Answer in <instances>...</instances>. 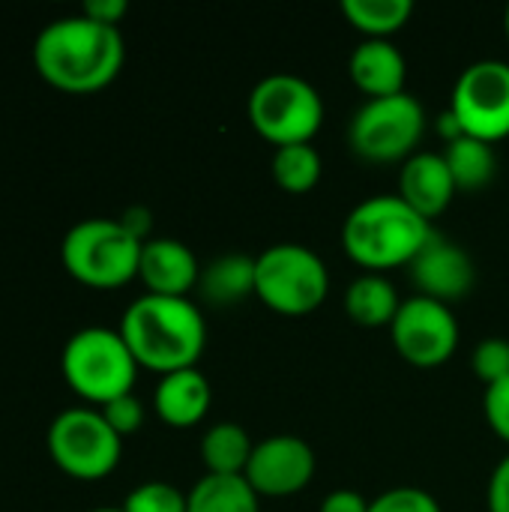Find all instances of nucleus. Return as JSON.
Returning a JSON list of instances; mask_svg holds the SVG:
<instances>
[{"label":"nucleus","mask_w":509,"mask_h":512,"mask_svg":"<svg viewBox=\"0 0 509 512\" xmlns=\"http://www.w3.org/2000/svg\"><path fill=\"white\" fill-rule=\"evenodd\" d=\"M126 60V45L117 27L87 15L48 21L33 42V66L42 81L63 93H96L108 87Z\"/></svg>","instance_id":"f257e3e1"},{"label":"nucleus","mask_w":509,"mask_h":512,"mask_svg":"<svg viewBox=\"0 0 509 512\" xmlns=\"http://www.w3.org/2000/svg\"><path fill=\"white\" fill-rule=\"evenodd\" d=\"M120 336L126 339L138 366L171 375L192 369L207 345V324L189 297H159L141 294L120 321Z\"/></svg>","instance_id":"f03ea898"},{"label":"nucleus","mask_w":509,"mask_h":512,"mask_svg":"<svg viewBox=\"0 0 509 512\" xmlns=\"http://www.w3.org/2000/svg\"><path fill=\"white\" fill-rule=\"evenodd\" d=\"M432 231V222L399 198V192L372 195L348 213L342 225V246L366 273H384L393 267H408Z\"/></svg>","instance_id":"7ed1b4c3"},{"label":"nucleus","mask_w":509,"mask_h":512,"mask_svg":"<svg viewBox=\"0 0 509 512\" xmlns=\"http://www.w3.org/2000/svg\"><path fill=\"white\" fill-rule=\"evenodd\" d=\"M144 243L132 237L120 219H81L60 243L66 273L96 291H111L138 276Z\"/></svg>","instance_id":"20e7f679"},{"label":"nucleus","mask_w":509,"mask_h":512,"mask_svg":"<svg viewBox=\"0 0 509 512\" xmlns=\"http://www.w3.org/2000/svg\"><path fill=\"white\" fill-rule=\"evenodd\" d=\"M60 369L72 393L99 408L132 393L138 375V363L126 339L120 330L108 327H84L72 333L63 345Z\"/></svg>","instance_id":"39448f33"},{"label":"nucleus","mask_w":509,"mask_h":512,"mask_svg":"<svg viewBox=\"0 0 509 512\" xmlns=\"http://www.w3.org/2000/svg\"><path fill=\"white\" fill-rule=\"evenodd\" d=\"M330 291V273L318 252L300 243H273L255 258V297L288 318L315 312Z\"/></svg>","instance_id":"423d86ee"},{"label":"nucleus","mask_w":509,"mask_h":512,"mask_svg":"<svg viewBox=\"0 0 509 512\" xmlns=\"http://www.w3.org/2000/svg\"><path fill=\"white\" fill-rule=\"evenodd\" d=\"M249 120L276 147L309 144L324 123V99L306 78L273 72L249 93Z\"/></svg>","instance_id":"0eeeda50"},{"label":"nucleus","mask_w":509,"mask_h":512,"mask_svg":"<svg viewBox=\"0 0 509 512\" xmlns=\"http://www.w3.org/2000/svg\"><path fill=\"white\" fill-rule=\"evenodd\" d=\"M426 132V108L414 93H396L366 99L351 123L348 144L366 162H399L411 159Z\"/></svg>","instance_id":"6e6552de"},{"label":"nucleus","mask_w":509,"mask_h":512,"mask_svg":"<svg viewBox=\"0 0 509 512\" xmlns=\"http://www.w3.org/2000/svg\"><path fill=\"white\" fill-rule=\"evenodd\" d=\"M51 462L75 480H102L120 465L123 438L96 408H69L48 426Z\"/></svg>","instance_id":"1a4fd4ad"},{"label":"nucleus","mask_w":509,"mask_h":512,"mask_svg":"<svg viewBox=\"0 0 509 512\" xmlns=\"http://www.w3.org/2000/svg\"><path fill=\"white\" fill-rule=\"evenodd\" d=\"M450 114L459 120L462 135L495 144L509 135V63L477 60L453 87Z\"/></svg>","instance_id":"9d476101"},{"label":"nucleus","mask_w":509,"mask_h":512,"mask_svg":"<svg viewBox=\"0 0 509 512\" xmlns=\"http://www.w3.org/2000/svg\"><path fill=\"white\" fill-rule=\"evenodd\" d=\"M390 333L396 351L417 369L444 366L459 348V321L453 309L420 294L402 300Z\"/></svg>","instance_id":"9b49d317"},{"label":"nucleus","mask_w":509,"mask_h":512,"mask_svg":"<svg viewBox=\"0 0 509 512\" xmlns=\"http://www.w3.org/2000/svg\"><path fill=\"white\" fill-rule=\"evenodd\" d=\"M315 450L297 435H270L267 441L255 444L246 480L258 495L267 498H288L303 492L315 477Z\"/></svg>","instance_id":"f8f14e48"},{"label":"nucleus","mask_w":509,"mask_h":512,"mask_svg":"<svg viewBox=\"0 0 509 512\" xmlns=\"http://www.w3.org/2000/svg\"><path fill=\"white\" fill-rule=\"evenodd\" d=\"M408 273H411V282L420 297H429V300H438L447 306L453 300L468 297L474 288V279H477L471 255L438 231H432L426 246L408 264Z\"/></svg>","instance_id":"ddd939ff"},{"label":"nucleus","mask_w":509,"mask_h":512,"mask_svg":"<svg viewBox=\"0 0 509 512\" xmlns=\"http://www.w3.org/2000/svg\"><path fill=\"white\" fill-rule=\"evenodd\" d=\"M138 279L144 282L147 294L159 297H189L192 288H198L201 264L195 252L171 237L147 240L141 249Z\"/></svg>","instance_id":"4468645a"},{"label":"nucleus","mask_w":509,"mask_h":512,"mask_svg":"<svg viewBox=\"0 0 509 512\" xmlns=\"http://www.w3.org/2000/svg\"><path fill=\"white\" fill-rule=\"evenodd\" d=\"M456 180L450 174V165L444 153H414L405 159L402 174H399V198H405L423 219L441 216L450 201L456 198Z\"/></svg>","instance_id":"2eb2a0df"},{"label":"nucleus","mask_w":509,"mask_h":512,"mask_svg":"<svg viewBox=\"0 0 509 512\" xmlns=\"http://www.w3.org/2000/svg\"><path fill=\"white\" fill-rule=\"evenodd\" d=\"M348 72L369 99L405 93L408 63L390 39H363L348 60Z\"/></svg>","instance_id":"dca6fc26"},{"label":"nucleus","mask_w":509,"mask_h":512,"mask_svg":"<svg viewBox=\"0 0 509 512\" xmlns=\"http://www.w3.org/2000/svg\"><path fill=\"white\" fill-rule=\"evenodd\" d=\"M210 399H213L210 381L198 372V366H192L162 375L153 393V408L168 426L189 429L204 420V414L210 411Z\"/></svg>","instance_id":"f3484780"},{"label":"nucleus","mask_w":509,"mask_h":512,"mask_svg":"<svg viewBox=\"0 0 509 512\" xmlns=\"http://www.w3.org/2000/svg\"><path fill=\"white\" fill-rule=\"evenodd\" d=\"M198 291L213 306H231L255 294V258L249 255H222L213 258L198 279Z\"/></svg>","instance_id":"a211bd4d"},{"label":"nucleus","mask_w":509,"mask_h":512,"mask_svg":"<svg viewBox=\"0 0 509 512\" xmlns=\"http://www.w3.org/2000/svg\"><path fill=\"white\" fill-rule=\"evenodd\" d=\"M402 300L384 273H363L345 291V312L363 327H390Z\"/></svg>","instance_id":"6ab92c4d"},{"label":"nucleus","mask_w":509,"mask_h":512,"mask_svg":"<svg viewBox=\"0 0 509 512\" xmlns=\"http://www.w3.org/2000/svg\"><path fill=\"white\" fill-rule=\"evenodd\" d=\"M252 438L237 423H216L201 438V459L207 465V474L219 477H243L252 459Z\"/></svg>","instance_id":"aec40b11"},{"label":"nucleus","mask_w":509,"mask_h":512,"mask_svg":"<svg viewBox=\"0 0 509 512\" xmlns=\"http://www.w3.org/2000/svg\"><path fill=\"white\" fill-rule=\"evenodd\" d=\"M258 492L246 477H201L186 495V512H261Z\"/></svg>","instance_id":"412c9836"},{"label":"nucleus","mask_w":509,"mask_h":512,"mask_svg":"<svg viewBox=\"0 0 509 512\" xmlns=\"http://www.w3.org/2000/svg\"><path fill=\"white\" fill-rule=\"evenodd\" d=\"M444 159L450 165V174H453L459 192L486 189L495 180V171H498L495 147L480 141V138H471V135H462V138L450 141L447 150H444Z\"/></svg>","instance_id":"4be33fe9"},{"label":"nucleus","mask_w":509,"mask_h":512,"mask_svg":"<svg viewBox=\"0 0 509 512\" xmlns=\"http://www.w3.org/2000/svg\"><path fill=\"white\" fill-rule=\"evenodd\" d=\"M345 18L369 39H390L414 15L411 0H342Z\"/></svg>","instance_id":"5701e85b"},{"label":"nucleus","mask_w":509,"mask_h":512,"mask_svg":"<svg viewBox=\"0 0 509 512\" xmlns=\"http://www.w3.org/2000/svg\"><path fill=\"white\" fill-rule=\"evenodd\" d=\"M321 168L324 162L312 141L276 147L273 153V180L291 195H306L309 189H315L321 180Z\"/></svg>","instance_id":"b1692460"},{"label":"nucleus","mask_w":509,"mask_h":512,"mask_svg":"<svg viewBox=\"0 0 509 512\" xmlns=\"http://www.w3.org/2000/svg\"><path fill=\"white\" fill-rule=\"evenodd\" d=\"M123 512H186V495L180 489H174L171 483L162 480H150L135 486L126 501H123Z\"/></svg>","instance_id":"393cba45"},{"label":"nucleus","mask_w":509,"mask_h":512,"mask_svg":"<svg viewBox=\"0 0 509 512\" xmlns=\"http://www.w3.org/2000/svg\"><path fill=\"white\" fill-rule=\"evenodd\" d=\"M474 375L489 387L509 378V342L507 339H486L474 348Z\"/></svg>","instance_id":"a878e982"},{"label":"nucleus","mask_w":509,"mask_h":512,"mask_svg":"<svg viewBox=\"0 0 509 512\" xmlns=\"http://www.w3.org/2000/svg\"><path fill=\"white\" fill-rule=\"evenodd\" d=\"M369 512H441V504L423 489L399 486L369 501Z\"/></svg>","instance_id":"bb28decb"},{"label":"nucleus","mask_w":509,"mask_h":512,"mask_svg":"<svg viewBox=\"0 0 509 512\" xmlns=\"http://www.w3.org/2000/svg\"><path fill=\"white\" fill-rule=\"evenodd\" d=\"M99 411H102V417L108 420V426H111L120 438L135 435V432L144 426V405H141V399L132 396V393H126V396H120V399L102 405Z\"/></svg>","instance_id":"cd10ccee"},{"label":"nucleus","mask_w":509,"mask_h":512,"mask_svg":"<svg viewBox=\"0 0 509 512\" xmlns=\"http://www.w3.org/2000/svg\"><path fill=\"white\" fill-rule=\"evenodd\" d=\"M483 411H486V420H489L492 432L509 444V378L486 387Z\"/></svg>","instance_id":"c85d7f7f"},{"label":"nucleus","mask_w":509,"mask_h":512,"mask_svg":"<svg viewBox=\"0 0 509 512\" xmlns=\"http://www.w3.org/2000/svg\"><path fill=\"white\" fill-rule=\"evenodd\" d=\"M126 0H84L81 6V15L99 21V24H108V27H117L120 18L126 15Z\"/></svg>","instance_id":"c756f323"},{"label":"nucleus","mask_w":509,"mask_h":512,"mask_svg":"<svg viewBox=\"0 0 509 512\" xmlns=\"http://www.w3.org/2000/svg\"><path fill=\"white\" fill-rule=\"evenodd\" d=\"M489 512H509V456H504L489 480Z\"/></svg>","instance_id":"7c9ffc66"},{"label":"nucleus","mask_w":509,"mask_h":512,"mask_svg":"<svg viewBox=\"0 0 509 512\" xmlns=\"http://www.w3.org/2000/svg\"><path fill=\"white\" fill-rule=\"evenodd\" d=\"M321 512H369V501L354 489H336L321 501Z\"/></svg>","instance_id":"2f4dec72"},{"label":"nucleus","mask_w":509,"mask_h":512,"mask_svg":"<svg viewBox=\"0 0 509 512\" xmlns=\"http://www.w3.org/2000/svg\"><path fill=\"white\" fill-rule=\"evenodd\" d=\"M120 225H123L132 237H138L141 243H147L150 228H153V216H150L147 207H138V204H135V207H126V210H123Z\"/></svg>","instance_id":"473e14b6"},{"label":"nucleus","mask_w":509,"mask_h":512,"mask_svg":"<svg viewBox=\"0 0 509 512\" xmlns=\"http://www.w3.org/2000/svg\"><path fill=\"white\" fill-rule=\"evenodd\" d=\"M504 27H507V36H509V6H507V15H504Z\"/></svg>","instance_id":"72a5a7b5"},{"label":"nucleus","mask_w":509,"mask_h":512,"mask_svg":"<svg viewBox=\"0 0 509 512\" xmlns=\"http://www.w3.org/2000/svg\"><path fill=\"white\" fill-rule=\"evenodd\" d=\"M90 512H123V510H111V507H102V510H90Z\"/></svg>","instance_id":"f704fd0d"}]
</instances>
